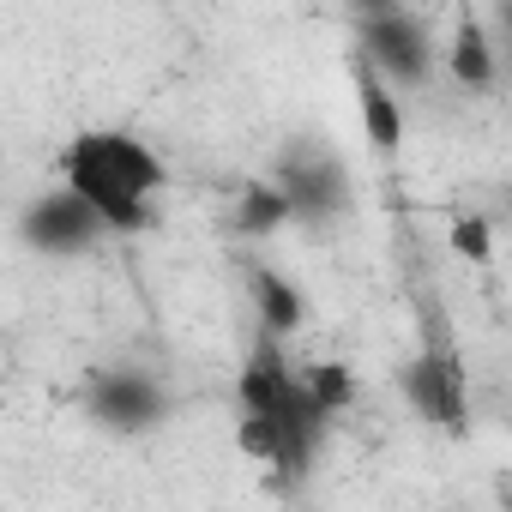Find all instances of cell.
Listing matches in <instances>:
<instances>
[{
    "label": "cell",
    "mask_w": 512,
    "mask_h": 512,
    "mask_svg": "<svg viewBox=\"0 0 512 512\" xmlns=\"http://www.w3.org/2000/svg\"><path fill=\"white\" fill-rule=\"evenodd\" d=\"M85 416L103 434H151L169 416V392L145 368H103L85 386Z\"/></svg>",
    "instance_id": "8992f818"
},
{
    "label": "cell",
    "mask_w": 512,
    "mask_h": 512,
    "mask_svg": "<svg viewBox=\"0 0 512 512\" xmlns=\"http://www.w3.org/2000/svg\"><path fill=\"white\" fill-rule=\"evenodd\" d=\"M229 223H235V235H241V241H272V235H284L296 217H290V199L278 193V181H272V175H253V181H241Z\"/></svg>",
    "instance_id": "8fae6325"
},
{
    "label": "cell",
    "mask_w": 512,
    "mask_h": 512,
    "mask_svg": "<svg viewBox=\"0 0 512 512\" xmlns=\"http://www.w3.org/2000/svg\"><path fill=\"white\" fill-rule=\"evenodd\" d=\"M350 7V19L362 25V19H380V13H398V7H410V0H344Z\"/></svg>",
    "instance_id": "5bb4252c"
},
{
    "label": "cell",
    "mask_w": 512,
    "mask_h": 512,
    "mask_svg": "<svg viewBox=\"0 0 512 512\" xmlns=\"http://www.w3.org/2000/svg\"><path fill=\"white\" fill-rule=\"evenodd\" d=\"M404 398L416 404L422 422L452 428V434L464 428L470 392H464V362H458V350H452L446 338H428V344L410 356V368H404Z\"/></svg>",
    "instance_id": "52a82bcc"
},
{
    "label": "cell",
    "mask_w": 512,
    "mask_h": 512,
    "mask_svg": "<svg viewBox=\"0 0 512 512\" xmlns=\"http://www.w3.org/2000/svg\"><path fill=\"white\" fill-rule=\"evenodd\" d=\"M235 446L253 458V464H272L284 476H302L326 440V416L320 404L302 392V374L290 368L284 356V338L260 332L235 374Z\"/></svg>",
    "instance_id": "6da1fadb"
},
{
    "label": "cell",
    "mask_w": 512,
    "mask_h": 512,
    "mask_svg": "<svg viewBox=\"0 0 512 512\" xmlns=\"http://www.w3.org/2000/svg\"><path fill=\"white\" fill-rule=\"evenodd\" d=\"M272 181H278V193L290 199V217L308 223V229H332V223H344L350 205H356L350 163H344L326 139H290V145L272 157Z\"/></svg>",
    "instance_id": "3957f363"
},
{
    "label": "cell",
    "mask_w": 512,
    "mask_h": 512,
    "mask_svg": "<svg viewBox=\"0 0 512 512\" xmlns=\"http://www.w3.org/2000/svg\"><path fill=\"white\" fill-rule=\"evenodd\" d=\"M19 235H25L31 253H43V260H85V253H91L109 229L97 223V211H91L67 181H55V187H43V193L25 205Z\"/></svg>",
    "instance_id": "5b68a950"
},
{
    "label": "cell",
    "mask_w": 512,
    "mask_h": 512,
    "mask_svg": "<svg viewBox=\"0 0 512 512\" xmlns=\"http://www.w3.org/2000/svg\"><path fill=\"white\" fill-rule=\"evenodd\" d=\"M356 115L368 127V145L380 157H398L404 151V103H398V85H386L368 61H356Z\"/></svg>",
    "instance_id": "ba28073f"
},
{
    "label": "cell",
    "mask_w": 512,
    "mask_h": 512,
    "mask_svg": "<svg viewBox=\"0 0 512 512\" xmlns=\"http://www.w3.org/2000/svg\"><path fill=\"white\" fill-rule=\"evenodd\" d=\"M452 253H458V260H470V266H488L494 260V223L482 211L452 217Z\"/></svg>",
    "instance_id": "4fadbf2b"
},
{
    "label": "cell",
    "mask_w": 512,
    "mask_h": 512,
    "mask_svg": "<svg viewBox=\"0 0 512 512\" xmlns=\"http://www.w3.org/2000/svg\"><path fill=\"white\" fill-rule=\"evenodd\" d=\"M356 43H362V61H368L386 85H428L434 67H440L434 31H428L422 13H410V7L380 13V19H362V25H356Z\"/></svg>",
    "instance_id": "277c9868"
},
{
    "label": "cell",
    "mask_w": 512,
    "mask_h": 512,
    "mask_svg": "<svg viewBox=\"0 0 512 512\" xmlns=\"http://www.w3.org/2000/svg\"><path fill=\"white\" fill-rule=\"evenodd\" d=\"M55 181H67L109 235H139L157 223V199L169 193V163L151 139L127 127H85L61 145Z\"/></svg>",
    "instance_id": "7a4b0ae2"
},
{
    "label": "cell",
    "mask_w": 512,
    "mask_h": 512,
    "mask_svg": "<svg viewBox=\"0 0 512 512\" xmlns=\"http://www.w3.org/2000/svg\"><path fill=\"white\" fill-rule=\"evenodd\" d=\"M440 61H446V79H452L458 91H470V97H488V91H494V73H500V67H494V43H488V25H482V19L464 13V19L452 25V43H446Z\"/></svg>",
    "instance_id": "30bf717a"
},
{
    "label": "cell",
    "mask_w": 512,
    "mask_h": 512,
    "mask_svg": "<svg viewBox=\"0 0 512 512\" xmlns=\"http://www.w3.org/2000/svg\"><path fill=\"white\" fill-rule=\"evenodd\" d=\"M296 374H302V392L320 404V416H326V422L350 410L356 380H350V368H344V362H308V368H296Z\"/></svg>",
    "instance_id": "7c38bea8"
},
{
    "label": "cell",
    "mask_w": 512,
    "mask_h": 512,
    "mask_svg": "<svg viewBox=\"0 0 512 512\" xmlns=\"http://www.w3.org/2000/svg\"><path fill=\"white\" fill-rule=\"evenodd\" d=\"M247 296H253V314H260V332H272V338L302 332V320H308V296H302L278 266L247 260Z\"/></svg>",
    "instance_id": "9c48e42d"
}]
</instances>
